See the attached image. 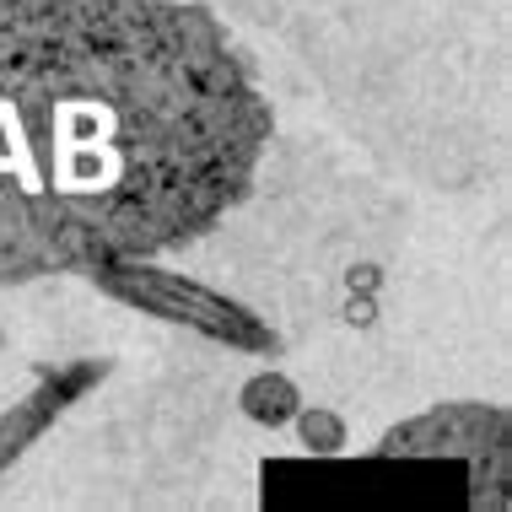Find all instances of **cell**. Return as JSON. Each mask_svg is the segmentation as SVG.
Segmentation results:
<instances>
[{"label":"cell","mask_w":512,"mask_h":512,"mask_svg":"<svg viewBox=\"0 0 512 512\" xmlns=\"http://www.w3.org/2000/svg\"><path fill=\"white\" fill-rule=\"evenodd\" d=\"M92 275H98V286L108 297L130 302V308H141L151 318L184 324L205 340L232 345V351H254V356L275 351V335H270V324L259 313H248L243 302L221 297V292H211V286L189 281V275L157 270L151 259H119V265H103Z\"/></svg>","instance_id":"cell-2"},{"label":"cell","mask_w":512,"mask_h":512,"mask_svg":"<svg viewBox=\"0 0 512 512\" xmlns=\"http://www.w3.org/2000/svg\"><path fill=\"white\" fill-rule=\"evenodd\" d=\"M98 378V367H71V372H60V378H49L38 394H27L22 405H11L6 415H0V475H6V464L17 459V453L27 448V442H38L44 437V426L60 415L71 399L87 389V383Z\"/></svg>","instance_id":"cell-4"},{"label":"cell","mask_w":512,"mask_h":512,"mask_svg":"<svg viewBox=\"0 0 512 512\" xmlns=\"http://www.w3.org/2000/svg\"><path fill=\"white\" fill-rule=\"evenodd\" d=\"M270 146L238 44L189 0H0V286L151 259Z\"/></svg>","instance_id":"cell-1"},{"label":"cell","mask_w":512,"mask_h":512,"mask_svg":"<svg viewBox=\"0 0 512 512\" xmlns=\"http://www.w3.org/2000/svg\"><path fill=\"white\" fill-rule=\"evenodd\" d=\"M383 459H459L486 486V469L507 486V415L491 405H442L394 426Z\"/></svg>","instance_id":"cell-3"}]
</instances>
